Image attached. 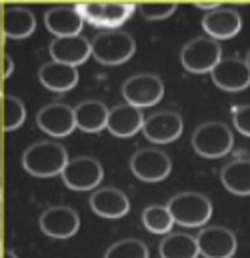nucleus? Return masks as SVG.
Returning a JSON list of instances; mask_svg holds the SVG:
<instances>
[{
  "label": "nucleus",
  "instance_id": "nucleus-1",
  "mask_svg": "<svg viewBox=\"0 0 250 258\" xmlns=\"http://www.w3.org/2000/svg\"><path fill=\"white\" fill-rule=\"evenodd\" d=\"M68 152L62 144L40 140L28 146L22 154V166L28 174L36 178H52L62 174L64 166L68 164Z\"/></svg>",
  "mask_w": 250,
  "mask_h": 258
},
{
  "label": "nucleus",
  "instance_id": "nucleus-2",
  "mask_svg": "<svg viewBox=\"0 0 250 258\" xmlns=\"http://www.w3.org/2000/svg\"><path fill=\"white\" fill-rule=\"evenodd\" d=\"M134 52L136 42L124 30H106L90 42V56L106 66L122 64L134 56Z\"/></svg>",
  "mask_w": 250,
  "mask_h": 258
},
{
  "label": "nucleus",
  "instance_id": "nucleus-3",
  "mask_svg": "<svg viewBox=\"0 0 250 258\" xmlns=\"http://www.w3.org/2000/svg\"><path fill=\"white\" fill-rule=\"evenodd\" d=\"M174 224L198 228L204 226L212 216V202L200 192H180L172 196L166 204Z\"/></svg>",
  "mask_w": 250,
  "mask_h": 258
},
{
  "label": "nucleus",
  "instance_id": "nucleus-4",
  "mask_svg": "<svg viewBox=\"0 0 250 258\" xmlns=\"http://www.w3.org/2000/svg\"><path fill=\"white\" fill-rule=\"evenodd\" d=\"M190 144H192L194 152L204 158H220L232 150L234 136H232V130L224 122L212 120V122L200 124L192 132Z\"/></svg>",
  "mask_w": 250,
  "mask_h": 258
},
{
  "label": "nucleus",
  "instance_id": "nucleus-5",
  "mask_svg": "<svg viewBox=\"0 0 250 258\" xmlns=\"http://www.w3.org/2000/svg\"><path fill=\"white\" fill-rule=\"evenodd\" d=\"M122 96L126 104H132L136 108H148L162 100L164 96V82L160 76L150 72H140L130 76L122 84Z\"/></svg>",
  "mask_w": 250,
  "mask_h": 258
},
{
  "label": "nucleus",
  "instance_id": "nucleus-6",
  "mask_svg": "<svg viewBox=\"0 0 250 258\" xmlns=\"http://www.w3.org/2000/svg\"><path fill=\"white\" fill-rule=\"evenodd\" d=\"M222 58V48L216 40L208 38V36H198L188 40L180 50V62L192 74H206L210 72L214 66L218 64V60Z\"/></svg>",
  "mask_w": 250,
  "mask_h": 258
},
{
  "label": "nucleus",
  "instance_id": "nucleus-7",
  "mask_svg": "<svg viewBox=\"0 0 250 258\" xmlns=\"http://www.w3.org/2000/svg\"><path fill=\"white\" fill-rule=\"evenodd\" d=\"M130 170L142 182H162L170 174L172 162L160 148H140L130 158Z\"/></svg>",
  "mask_w": 250,
  "mask_h": 258
},
{
  "label": "nucleus",
  "instance_id": "nucleus-8",
  "mask_svg": "<svg viewBox=\"0 0 250 258\" xmlns=\"http://www.w3.org/2000/svg\"><path fill=\"white\" fill-rule=\"evenodd\" d=\"M62 180L64 184L70 190H96V186L102 182L104 170L102 164L92 158V156H76L72 160H68V164L64 166L62 170Z\"/></svg>",
  "mask_w": 250,
  "mask_h": 258
},
{
  "label": "nucleus",
  "instance_id": "nucleus-9",
  "mask_svg": "<svg viewBox=\"0 0 250 258\" xmlns=\"http://www.w3.org/2000/svg\"><path fill=\"white\" fill-rule=\"evenodd\" d=\"M212 82L226 92H240L250 86V68L238 56H222L210 70Z\"/></svg>",
  "mask_w": 250,
  "mask_h": 258
},
{
  "label": "nucleus",
  "instance_id": "nucleus-10",
  "mask_svg": "<svg viewBox=\"0 0 250 258\" xmlns=\"http://www.w3.org/2000/svg\"><path fill=\"white\" fill-rule=\"evenodd\" d=\"M182 128H184V122L178 112L160 110V112H154L148 118H144L140 132L146 136V140H150L154 144H168V142H174L176 138H180Z\"/></svg>",
  "mask_w": 250,
  "mask_h": 258
},
{
  "label": "nucleus",
  "instance_id": "nucleus-11",
  "mask_svg": "<svg viewBox=\"0 0 250 258\" xmlns=\"http://www.w3.org/2000/svg\"><path fill=\"white\" fill-rule=\"evenodd\" d=\"M198 254L204 258H232L236 252V236L230 228L208 226L196 236Z\"/></svg>",
  "mask_w": 250,
  "mask_h": 258
},
{
  "label": "nucleus",
  "instance_id": "nucleus-12",
  "mask_svg": "<svg viewBox=\"0 0 250 258\" xmlns=\"http://www.w3.org/2000/svg\"><path fill=\"white\" fill-rule=\"evenodd\" d=\"M202 28L208 38L212 40H230L242 30V16L234 8L218 6L216 10H210L202 18Z\"/></svg>",
  "mask_w": 250,
  "mask_h": 258
},
{
  "label": "nucleus",
  "instance_id": "nucleus-13",
  "mask_svg": "<svg viewBox=\"0 0 250 258\" xmlns=\"http://www.w3.org/2000/svg\"><path fill=\"white\" fill-rule=\"evenodd\" d=\"M40 230L50 238H70L80 228V216L70 206H50L40 214Z\"/></svg>",
  "mask_w": 250,
  "mask_h": 258
},
{
  "label": "nucleus",
  "instance_id": "nucleus-14",
  "mask_svg": "<svg viewBox=\"0 0 250 258\" xmlns=\"http://www.w3.org/2000/svg\"><path fill=\"white\" fill-rule=\"evenodd\" d=\"M36 124L38 128L54 138H62L72 134L76 128V122H74V110L72 106L64 104V102H52V104H46L38 110L36 114Z\"/></svg>",
  "mask_w": 250,
  "mask_h": 258
},
{
  "label": "nucleus",
  "instance_id": "nucleus-15",
  "mask_svg": "<svg viewBox=\"0 0 250 258\" xmlns=\"http://www.w3.org/2000/svg\"><path fill=\"white\" fill-rule=\"evenodd\" d=\"M90 208L102 218H122L130 212V200L126 192L114 186L98 188L90 194Z\"/></svg>",
  "mask_w": 250,
  "mask_h": 258
},
{
  "label": "nucleus",
  "instance_id": "nucleus-16",
  "mask_svg": "<svg viewBox=\"0 0 250 258\" xmlns=\"http://www.w3.org/2000/svg\"><path fill=\"white\" fill-rule=\"evenodd\" d=\"M50 56L54 62L74 66L78 68L90 58V40L84 36H66V38H54L50 42Z\"/></svg>",
  "mask_w": 250,
  "mask_h": 258
},
{
  "label": "nucleus",
  "instance_id": "nucleus-17",
  "mask_svg": "<svg viewBox=\"0 0 250 258\" xmlns=\"http://www.w3.org/2000/svg\"><path fill=\"white\" fill-rule=\"evenodd\" d=\"M144 124V116L142 110L132 106V104H116L112 108H108V120H106V130L118 138H128L134 136L136 132L142 130Z\"/></svg>",
  "mask_w": 250,
  "mask_h": 258
},
{
  "label": "nucleus",
  "instance_id": "nucleus-18",
  "mask_svg": "<svg viewBox=\"0 0 250 258\" xmlns=\"http://www.w3.org/2000/svg\"><path fill=\"white\" fill-rule=\"evenodd\" d=\"M44 26L56 38H66V36H78L82 32L84 22L74 6H54L44 12Z\"/></svg>",
  "mask_w": 250,
  "mask_h": 258
},
{
  "label": "nucleus",
  "instance_id": "nucleus-19",
  "mask_svg": "<svg viewBox=\"0 0 250 258\" xmlns=\"http://www.w3.org/2000/svg\"><path fill=\"white\" fill-rule=\"evenodd\" d=\"M38 80L52 92H68L78 84V68L62 62H44L38 70Z\"/></svg>",
  "mask_w": 250,
  "mask_h": 258
},
{
  "label": "nucleus",
  "instance_id": "nucleus-20",
  "mask_svg": "<svg viewBox=\"0 0 250 258\" xmlns=\"http://www.w3.org/2000/svg\"><path fill=\"white\" fill-rule=\"evenodd\" d=\"M74 122L76 128L88 134H96L106 128L108 120V106L100 100H82L74 108Z\"/></svg>",
  "mask_w": 250,
  "mask_h": 258
},
{
  "label": "nucleus",
  "instance_id": "nucleus-21",
  "mask_svg": "<svg viewBox=\"0 0 250 258\" xmlns=\"http://www.w3.org/2000/svg\"><path fill=\"white\" fill-rule=\"evenodd\" d=\"M36 30V18L32 10L24 6H12L4 12L2 16V32L6 38L12 40H22L28 38Z\"/></svg>",
  "mask_w": 250,
  "mask_h": 258
},
{
  "label": "nucleus",
  "instance_id": "nucleus-22",
  "mask_svg": "<svg viewBox=\"0 0 250 258\" xmlns=\"http://www.w3.org/2000/svg\"><path fill=\"white\" fill-rule=\"evenodd\" d=\"M220 180L228 192L236 196H250V160L238 158L224 164V168L220 170Z\"/></svg>",
  "mask_w": 250,
  "mask_h": 258
},
{
  "label": "nucleus",
  "instance_id": "nucleus-23",
  "mask_svg": "<svg viewBox=\"0 0 250 258\" xmlns=\"http://www.w3.org/2000/svg\"><path fill=\"white\" fill-rule=\"evenodd\" d=\"M160 258H198L196 236L186 232H170L158 244Z\"/></svg>",
  "mask_w": 250,
  "mask_h": 258
},
{
  "label": "nucleus",
  "instance_id": "nucleus-24",
  "mask_svg": "<svg viewBox=\"0 0 250 258\" xmlns=\"http://www.w3.org/2000/svg\"><path fill=\"white\" fill-rule=\"evenodd\" d=\"M142 222L148 232L152 234H170L174 220L166 206L162 204H150L142 210Z\"/></svg>",
  "mask_w": 250,
  "mask_h": 258
},
{
  "label": "nucleus",
  "instance_id": "nucleus-25",
  "mask_svg": "<svg viewBox=\"0 0 250 258\" xmlns=\"http://www.w3.org/2000/svg\"><path fill=\"white\" fill-rule=\"evenodd\" d=\"M136 4L134 2H104L102 4V24L100 28L116 30L134 14Z\"/></svg>",
  "mask_w": 250,
  "mask_h": 258
},
{
  "label": "nucleus",
  "instance_id": "nucleus-26",
  "mask_svg": "<svg viewBox=\"0 0 250 258\" xmlns=\"http://www.w3.org/2000/svg\"><path fill=\"white\" fill-rule=\"evenodd\" d=\"M104 258H150V252L140 238H122L108 246Z\"/></svg>",
  "mask_w": 250,
  "mask_h": 258
},
{
  "label": "nucleus",
  "instance_id": "nucleus-27",
  "mask_svg": "<svg viewBox=\"0 0 250 258\" xmlns=\"http://www.w3.org/2000/svg\"><path fill=\"white\" fill-rule=\"evenodd\" d=\"M2 112H4V130L12 132V130L20 128L24 124L26 108H24V104H22L20 98H16V96H4Z\"/></svg>",
  "mask_w": 250,
  "mask_h": 258
},
{
  "label": "nucleus",
  "instance_id": "nucleus-28",
  "mask_svg": "<svg viewBox=\"0 0 250 258\" xmlns=\"http://www.w3.org/2000/svg\"><path fill=\"white\" fill-rule=\"evenodd\" d=\"M136 10H140V14L146 20L156 22L172 16L176 12V4L174 2H142V4H136Z\"/></svg>",
  "mask_w": 250,
  "mask_h": 258
},
{
  "label": "nucleus",
  "instance_id": "nucleus-29",
  "mask_svg": "<svg viewBox=\"0 0 250 258\" xmlns=\"http://www.w3.org/2000/svg\"><path fill=\"white\" fill-rule=\"evenodd\" d=\"M102 4L104 2H80V4H74V8L80 14L82 22H88V24L100 28V24H102Z\"/></svg>",
  "mask_w": 250,
  "mask_h": 258
},
{
  "label": "nucleus",
  "instance_id": "nucleus-30",
  "mask_svg": "<svg viewBox=\"0 0 250 258\" xmlns=\"http://www.w3.org/2000/svg\"><path fill=\"white\" fill-rule=\"evenodd\" d=\"M232 122L234 128L240 134L250 136V104H242V106H234L232 110Z\"/></svg>",
  "mask_w": 250,
  "mask_h": 258
},
{
  "label": "nucleus",
  "instance_id": "nucleus-31",
  "mask_svg": "<svg viewBox=\"0 0 250 258\" xmlns=\"http://www.w3.org/2000/svg\"><path fill=\"white\" fill-rule=\"evenodd\" d=\"M12 72H14V62H12V58H10V56H2V74H4V78H8Z\"/></svg>",
  "mask_w": 250,
  "mask_h": 258
},
{
  "label": "nucleus",
  "instance_id": "nucleus-32",
  "mask_svg": "<svg viewBox=\"0 0 250 258\" xmlns=\"http://www.w3.org/2000/svg\"><path fill=\"white\" fill-rule=\"evenodd\" d=\"M220 6V2H196V8H202V10H216Z\"/></svg>",
  "mask_w": 250,
  "mask_h": 258
},
{
  "label": "nucleus",
  "instance_id": "nucleus-33",
  "mask_svg": "<svg viewBox=\"0 0 250 258\" xmlns=\"http://www.w3.org/2000/svg\"><path fill=\"white\" fill-rule=\"evenodd\" d=\"M2 258H18V256H16L12 250H4V252H2Z\"/></svg>",
  "mask_w": 250,
  "mask_h": 258
},
{
  "label": "nucleus",
  "instance_id": "nucleus-34",
  "mask_svg": "<svg viewBox=\"0 0 250 258\" xmlns=\"http://www.w3.org/2000/svg\"><path fill=\"white\" fill-rule=\"evenodd\" d=\"M2 210H4V202H2V192H0V230H2Z\"/></svg>",
  "mask_w": 250,
  "mask_h": 258
},
{
  "label": "nucleus",
  "instance_id": "nucleus-35",
  "mask_svg": "<svg viewBox=\"0 0 250 258\" xmlns=\"http://www.w3.org/2000/svg\"><path fill=\"white\" fill-rule=\"evenodd\" d=\"M2 60V56H0ZM2 80H4V74H2V66H0V96H2Z\"/></svg>",
  "mask_w": 250,
  "mask_h": 258
},
{
  "label": "nucleus",
  "instance_id": "nucleus-36",
  "mask_svg": "<svg viewBox=\"0 0 250 258\" xmlns=\"http://www.w3.org/2000/svg\"><path fill=\"white\" fill-rule=\"evenodd\" d=\"M244 62H246V66L250 68V50L246 52V58H244Z\"/></svg>",
  "mask_w": 250,
  "mask_h": 258
},
{
  "label": "nucleus",
  "instance_id": "nucleus-37",
  "mask_svg": "<svg viewBox=\"0 0 250 258\" xmlns=\"http://www.w3.org/2000/svg\"><path fill=\"white\" fill-rule=\"evenodd\" d=\"M0 246H2V230H0Z\"/></svg>",
  "mask_w": 250,
  "mask_h": 258
},
{
  "label": "nucleus",
  "instance_id": "nucleus-38",
  "mask_svg": "<svg viewBox=\"0 0 250 258\" xmlns=\"http://www.w3.org/2000/svg\"><path fill=\"white\" fill-rule=\"evenodd\" d=\"M0 258H2V254H0Z\"/></svg>",
  "mask_w": 250,
  "mask_h": 258
},
{
  "label": "nucleus",
  "instance_id": "nucleus-39",
  "mask_svg": "<svg viewBox=\"0 0 250 258\" xmlns=\"http://www.w3.org/2000/svg\"><path fill=\"white\" fill-rule=\"evenodd\" d=\"M0 14H2V12H0Z\"/></svg>",
  "mask_w": 250,
  "mask_h": 258
}]
</instances>
